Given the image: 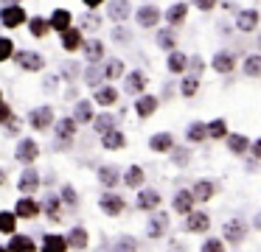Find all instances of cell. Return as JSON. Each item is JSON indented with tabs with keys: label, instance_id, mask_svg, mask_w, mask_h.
I'll return each mask as SVG.
<instances>
[{
	"label": "cell",
	"instance_id": "5b68a950",
	"mask_svg": "<svg viewBox=\"0 0 261 252\" xmlns=\"http://www.w3.org/2000/svg\"><path fill=\"white\" fill-rule=\"evenodd\" d=\"M51 121H54V112L48 109V106H40V109L31 112V126L34 129H48Z\"/></svg>",
	"mask_w": 261,
	"mask_h": 252
},
{
	"label": "cell",
	"instance_id": "7c38bea8",
	"mask_svg": "<svg viewBox=\"0 0 261 252\" xmlns=\"http://www.w3.org/2000/svg\"><path fill=\"white\" fill-rule=\"evenodd\" d=\"M37 157V143L34 140H23V143L17 146V160L20 162H31Z\"/></svg>",
	"mask_w": 261,
	"mask_h": 252
},
{
	"label": "cell",
	"instance_id": "c3c4849f",
	"mask_svg": "<svg viewBox=\"0 0 261 252\" xmlns=\"http://www.w3.org/2000/svg\"><path fill=\"white\" fill-rule=\"evenodd\" d=\"M98 78H101V70H98V67H90V70H87V81L96 84Z\"/></svg>",
	"mask_w": 261,
	"mask_h": 252
},
{
	"label": "cell",
	"instance_id": "9f6ffc18",
	"mask_svg": "<svg viewBox=\"0 0 261 252\" xmlns=\"http://www.w3.org/2000/svg\"><path fill=\"white\" fill-rule=\"evenodd\" d=\"M118 246H121V249H132V246H135V241H121Z\"/></svg>",
	"mask_w": 261,
	"mask_h": 252
},
{
	"label": "cell",
	"instance_id": "ee69618b",
	"mask_svg": "<svg viewBox=\"0 0 261 252\" xmlns=\"http://www.w3.org/2000/svg\"><path fill=\"white\" fill-rule=\"evenodd\" d=\"M31 34H34V37H42V34H45V20L34 17V20H31Z\"/></svg>",
	"mask_w": 261,
	"mask_h": 252
},
{
	"label": "cell",
	"instance_id": "7dc6e473",
	"mask_svg": "<svg viewBox=\"0 0 261 252\" xmlns=\"http://www.w3.org/2000/svg\"><path fill=\"white\" fill-rule=\"evenodd\" d=\"M197 3V9H202V11H211L216 6V0H194Z\"/></svg>",
	"mask_w": 261,
	"mask_h": 252
},
{
	"label": "cell",
	"instance_id": "7bdbcfd3",
	"mask_svg": "<svg viewBox=\"0 0 261 252\" xmlns=\"http://www.w3.org/2000/svg\"><path fill=\"white\" fill-rule=\"evenodd\" d=\"M12 39H6V37H0V62L3 59H9V56H12Z\"/></svg>",
	"mask_w": 261,
	"mask_h": 252
},
{
	"label": "cell",
	"instance_id": "11a10c76",
	"mask_svg": "<svg viewBox=\"0 0 261 252\" xmlns=\"http://www.w3.org/2000/svg\"><path fill=\"white\" fill-rule=\"evenodd\" d=\"M191 67H194V76H199V70H202V62L194 59V62H191Z\"/></svg>",
	"mask_w": 261,
	"mask_h": 252
},
{
	"label": "cell",
	"instance_id": "f5cc1de1",
	"mask_svg": "<svg viewBox=\"0 0 261 252\" xmlns=\"http://www.w3.org/2000/svg\"><path fill=\"white\" fill-rule=\"evenodd\" d=\"M174 160L180 162V165H186V160H188V151H177V154H174Z\"/></svg>",
	"mask_w": 261,
	"mask_h": 252
},
{
	"label": "cell",
	"instance_id": "db71d44e",
	"mask_svg": "<svg viewBox=\"0 0 261 252\" xmlns=\"http://www.w3.org/2000/svg\"><path fill=\"white\" fill-rule=\"evenodd\" d=\"M253 154H255V157H258V160H261V137H258V140H255V143H253Z\"/></svg>",
	"mask_w": 261,
	"mask_h": 252
},
{
	"label": "cell",
	"instance_id": "8d00e7d4",
	"mask_svg": "<svg viewBox=\"0 0 261 252\" xmlns=\"http://www.w3.org/2000/svg\"><path fill=\"white\" fill-rule=\"evenodd\" d=\"M197 90H199V78L197 76H188L186 81H182V95H186V98H191Z\"/></svg>",
	"mask_w": 261,
	"mask_h": 252
},
{
	"label": "cell",
	"instance_id": "cb8c5ba5",
	"mask_svg": "<svg viewBox=\"0 0 261 252\" xmlns=\"http://www.w3.org/2000/svg\"><path fill=\"white\" fill-rule=\"evenodd\" d=\"M126 14H129V3H126V0H113V3H110V17H113V20H124Z\"/></svg>",
	"mask_w": 261,
	"mask_h": 252
},
{
	"label": "cell",
	"instance_id": "4316f807",
	"mask_svg": "<svg viewBox=\"0 0 261 252\" xmlns=\"http://www.w3.org/2000/svg\"><path fill=\"white\" fill-rule=\"evenodd\" d=\"M45 249L48 252H62V249H68V241H65L62 235H48V238H45Z\"/></svg>",
	"mask_w": 261,
	"mask_h": 252
},
{
	"label": "cell",
	"instance_id": "3957f363",
	"mask_svg": "<svg viewBox=\"0 0 261 252\" xmlns=\"http://www.w3.org/2000/svg\"><path fill=\"white\" fill-rule=\"evenodd\" d=\"M25 20V11L20 9V6H9V9H3V25H9V28H17L20 22Z\"/></svg>",
	"mask_w": 261,
	"mask_h": 252
},
{
	"label": "cell",
	"instance_id": "d4e9b609",
	"mask_svg": "<svg viewBox=\"0 0 261 252\" xmlns=\"http://www.w3.org/2000/svg\"><path fill=\"white\" fill-rule=\"evenodd\" d=\"M166 224H169V218H166L163 213H158V216L152 218V224H149V238H160V233L166 230Z\"/></svg>",
	"mask_w": 261,
	"mask_h": 252
},
{
	"label": "cell",
	"instance_id": "f546056e",
	"mask_svg": "<svg viewBox=\"0 0 261 252\" xmlns=\"http://www.w3.org/2000/svg\"><path fill=\"white\" fill-rule=\"evenodd\" d=\"M17 213H0V233H14Z\"/></svg>",
	"mask_w": 261,
	"mask_h": 252
},
{
	"label": "cell",
	"instance_id": "91938a15",
	"mask_svg": "<svg viewBox=\"0 0 261 252\" xmlns=\"http://www.w3.org/2000/svg\"><path fill=\"white\" fill-rule=\"evenodd\" d=\"M3 3H9V6H12V3H20V0H3Z\"/></svg>",
	"mask_w": 261,
	"mask_h": 252
},
{
	"label": "cell",
	"instance_id": "74e56055",
	"mask_svg": "<svg viewBox=\"0 0 261 252\" xmlns=\"http://www.w3.org/2000/svg\"><path fill=\"white\" fill-rule=\"evenodd\" d=\"M87 59H90L93 65L101 59V42H96V39H93V42H87Z\"/></svg>",
	"mask_w": 261,
	"mask_h": 252
},
{
	"label": "cell",
	"instance_id": "2e32d148",
	"mask_svg": "<svg viewBox=\"0 0 261 252\" xmlns=\"http://www.w3.org/2000/svg\"><path fill=\"white\" fill-rule=\"evenodd\" d=\"M62 45H65V50H76L82 45V34L76 31V28H65L62 31Z\"/></svg>",
	"mask_w": 261,
	"mask_h": 252
},
{
	"label": "cell",
	"instance_id": "bcb514c9",
	"mask_svg": "<svg viewBox=\"0 0 261 252\" xmlns=\"http://www.w3.org/2000/svg\"><path fill=\"white\" fill-rule=\"evenodd\" d=\"M121 70H124V67H121V62H110V65H107V78L121 76Z\"/></svg>",
	"mask_w": 261,
	"mask_h": 252
},
{
	"label": "cell",
	"instance_id": "7402d4cb",
	"mask_svg": "<svg viewBox=\"0 0 261 252\" xmlns=\"http://www.w3.org/2000/svg\"><path fill=\"white\" fill-rule=\"evenodd\" d=\"M68 25H70V11H65V9L54 11V17H51V28H57V31H65Z\"/></svg>",
	"mask_w": 261,
	"mask_h": 252
},
{
	"label": "cell",
	"instance_id": "44dd1931",
	"mask_svg": "<svg viewBox=\"0 0 261 252\" xmlns=\"http://www.w3.org/2000/svg\"><path fill=\"white\" fill-rule=\"evenodd\" d=\"M191 193H194V199H199V202L211 199V196H214V182H205V179H202V182H197V185H194V190H191Z\"/></svg>",
	"mask_w": 261,
	"mask_h": 252
},
{
	"label": "cell",
	"instance_id": "4dcf8cb0",
	"mask_svg": "<svg viewBox=\"0 0 261 252\" xmlns=\"http://www.w3.org/2000/svg\"><path fill=\"white\" fill-rule=\"evenodd\" d=\"M244 73L247 76H261V56H247L244 59Z\"/></svg>",
	"mask_w": 261,
	"mask_h": 252
},
{
	"label": "cell",
	"instance_id": "83f0119b",
	"mask_svg": "<svg viewBox=\"0 0 261 252\" xmlns=\"http://www.w3.org/2000/svg\"><path fill=\"white\" fill-rule=\"evenodd\" d=\"M115 98H118V93H115L113 87H101V90L96 93V101H98V104H104V106L115 104Z\"/></svg>",
	"mask_w": 261,
	"mask_h": 252
},
{
	"label": "cell",
	"instance_id": "e0dca14e",
	"mask_svg": "<svg viewBox=\"0 0 261 252\" xmlns=\"http://www.w3.org/2000/svg\"><path fill=\"white\" fill-rule=\"evenodd\" d=\"M73 132H76V123L70 121V118H65V121H59V126H57V134H59V143H68L70 137H73Z\"/></svg>",
	"mask_w": 261,
	"mask_h": 252
},
{
	"label": "cell",
	"instance_id": "f907efd6",
	"mask_svg": "<svg viewBox=\"0 0 261 252\" xmlns=\"http://www.w3.org/2000/svg\"><path fill=\"white\" fill-rule=\"evenodd\" d=\"M62 193H65V202H68V205H73V202H76V196H73V188H70V185L62 190Z\"/></svg>",
	"mask_w": 261,
	"mask_h": 252
},
{
	"label": "cell",
	"instance_id": "d6986e66",
	"mask_svg": "<svg viewBox=\"0 0 261 252\" xmlns=\"http://www.w3.org/2000/svg\"><path fill=\"white\" fill-rule=\"evenodd\" d=\"M186 11H188V6H186V3H174L169 11H166V20H169L171 25H177V22L186 20Z\"/></svg>",
	"mask_w": 261,
	"mask_h": 252
},
{
	"label": "cell",
	"instance_id": "8992f818",
	"mask_svg": "<svg viewBox=\"0 0 261 252\" xmlns=\"http://www.w3.org/2000/svg\"><path fill=\"white\" fill-rule=\"evenodd\" d=\"M101 207H104V213H110V216H118V213L124 210V199L115 196V193H104L101 196Z\"/></svg>",
	"mask_w": 261,
	"mask_h": 252
},
{
	"label": "cell",
	"instance_id": "b9f144b4",
	"mask_svg": "<svg viewBox=\"0 0 261 252\" xmlns=\"http://www.w3.org/2000/svg\"><path fill=\"white\" fill-rule=\"evenodd\" d=\"M113 123H115L113 115H98V118H96V129H98L101 134L107 132V129H113Z\"/></svg>",
	"mask_w": 261,
	"mask_h": 252
},
{
	"label": "cell",
	"instance_id": "816d5d0a",
	"mask_svg": "<svg viewBox=\"0 0 261 252\" xmlns=\"http://www.w3.org/2000/svg\"><path fill=\"white\" fill-rule=\"evenodd\" d=\"M3 121H9V106L0 101V123H3Z\"/></svg>",
	"mask_w": 261,
	"mask_h": 252
},
{
	"label": "cell",
	"instance_id": "30bf717a",
	"mask_svg": "<svg viewBox=\"0 0 261 252\" xmlns=\"http://www.w3.org/2000/svg\"><path fill=\"white\" fill-rule=\"evenodd\" d=\"M194 207V193L191 190H180V193L174 196V210L177 213H191Z\"/></svg>",
	"mask_w": 261,
	"mask_h": 252
},
{
	"label": "cell",
	"instance_id": "f6af8a7d",
	"mask_svg": "<svg viewBox=\"0 0 261 252\" xmlns=\"http://www.w3.org/2000/svg\"><path fill=\"white\" fill-rule=\"evenodd\" d=\"M76 118H79V121H90V104L82 101V104L76 106Z\"/></svg>",
	"mask_w": 261,
	"mask_h": 252
},
{
	"label": "cell",
	"instance_id": "4fadbf2b",
	"mask_svg": "<svg viewBox=\"0 0 261 252\" xmlns=\"http://www.w3.org/2000/svg\"><path fill=\"white\" fill-rule=\"evenodd\" d=\"M149 149H154V151H169V149H174V137L171 134H154L152 140H149Z\"/></svg>",
	"mask_w": 261,
	"mask_h": 252
},
{
	"label": "cell",
	"instance_id": "1f68e13d",
	"mask_svg": "<svg viewBox=\"0 0 261 252\" xmlns=\"http://www.w3.org/2000/svg\"><path fill=\"white\" fill-rule=\"evenodd\" d=\"M208 134H211V137H216V140L225 137V134H227V123L222 121V118H219V121H214V123H208Z\"/></svg>",
	"mask_w": 261,
	"mask_h": 252
},
{
	"label": "cell",
	"instance_id": "f1b7e54d",
	"mask_svg": "<svg viewBox=\"0 0 261 252\" xmlns=\"http://www.w3.org/2000/svg\"><path fill=\"white\" fill-rule=\"evenodd\" d=\"M186 65H188V56L177 53V50L169 56V70H171V73H180V70H186Z\"/></svg>",
	"mask_w": 261,
	"mask_h": 252
},
{
	"label": "cell",
	"instance_id": "f35d334b",
	"mask_svg": "<svg viewBox=\"0 0 261 252\" xmlns=\"http://www.w3.org/2000/svg\"><path fill=\"white\" fill-rule=\"evenodd\" d=\"M98 179H101L104 185H110V188H113V185L118 182V174H115L113 168H101V171H98Z\"/></svg>",
	"mask_w": 261,
	"mask_h": 252
},
{
	"label": "cell",
	"instance_id": "9a60e30c",
	"mask_svg": "<svg viewBox=\"0 0 261 252\" xmlns=\"http://www.w3.org/2000/svg\"><path fill=\"white\" fill-rule=\"evenodd\" d=\"M160 205V193H154V190H143V193H138V207L141 210H152V207Z\"/></svg>",
	"mask_w": 261,
	"mask_h": 252
},
{
	"label": "cell",
	"instance_id": "8fae6325",
	"mask_svg": "<svg viewBox=\"0 0 261 252\" xmlns=\"http://www.w3.org/2000/svg\"><path fill=\"white\" fill-rule=\"evenodd\" d=\"M233 67H236L233 53H216V56H214V70H216V73H230Z\"/></svg>",
	"mask_w": 261,
	"mask_h": 252
},
{
	"label": "cell",
	"instance_id": "ab89813d",
	"mask_svg": "<svg viewBox=\"0 0 261 252\" xmlns=\"http://www.w3.org/2000/svg\"><path fill=\"white\" fill-rule=\"evenodd\" d=\"M158 45H160V48H166V50H171V48H174V34H171V31H160L158 34Z\"/></svg>",
	"mask_w": 261,
	"mask_h": 252
},
{
	"label": "cell",
	"instance_id": "52a82bcc",
	"mask_svg": "<svg viewBox=\"0 0 261 252\" xmlns=\"http://www.w3.org/2000/svg\"><path fill=\"white\" fill-rule=\"evenodd\" d=\"M236 25H239V31H253V28L258 25V11H253V9L242 11L239 20H236Z\"/></svg>",
	"mask_w": 261,
	"mask_h": 252
},
{
	"label": "cell",
	"instance_id": "603a6c76",
	"mask_svg": "<svg viewBox=\"0 0 261 252\" xmlns=\"http://www.w3.org/2000/svg\"><path fill=\"white\" fill-rule=\"evenodd\" d=\"M124 146V134L115 132V129H107L104 132V149H121Z\"/></svg>",
	"mask_w": 261,
	"mask_h": 252
},
{
	"label": "cell",
	"instance_id": "e575fe53",
	"mask_svg": "<svg viewBox=\"0 0 261 252\" xmlns=\"http://www.w3.org/2000/svg\"><path fill=\"white\" fill-rule=\"evenodd\" d=\"M205 134H208L205 123H194V126L188 129V140H191V143H199V140H205Z\"/></svg>",
	"mask_w": 261,
	"mask_h": 252
},
{
	"label": "cell",
	"instance_id": "277c9868",
	"mask_svg": "<svg viewBox=\"0 0 261 252\" xmlns=\"http://www.w3.org/2000/svg\"><path fill=\"white\" fill-rule=\"evenodd\" d=\"M211 227V218L205 213H188V221H186V230L191 233H205Z\"/></svg>",
	"mask_w": 261,
	"mask_h": 252
},
{
	"label": "cell",
	"instance_id": "d6a6232c",
	"mask_svg": "<svg viewBox=\"0 0 261 252\" xmlns=\"http://www.w3.org/2000/svg\"><path fill=\"white\" fill-rule=\"evenodd\" d=\"M126 185H129V188H138V185H141L143 182V171H141V168H138V165H132L129 168V171H126Z\"/></svg>",
	"mask_w": 261,
	"mask_h": 252
},
{
	"label": "cell",
	"instance_id": "7a4b0ae2",
	"mask_svg": "<svg viewBox=\"0 0 261 252\" xmlns=\"http://www.w3.org/2000/svg\"><path fill=\"white\" fill-rule=\"evenodd\" d=\"M17 65L23 67V70H40L42 59H40V53H34V50H20V53H17Z\"/></svg>",
	"mask_w": 261,
	"mask_h": 252
},
{
	"label": "cell",
	"instance_id": "9c48e42d",
	"mask_svg": "<svg viewBox=\"0 0 261 252\" xmlns=\"http://www.w3.org/2000/svg\"><path fill=\"white\" fill-rule=\"evenodd\" d=\"M37 182H40V177H37V171H31V168H25L23 177H20V190H23L25 196L34 193L37 190Z\"/></svg>",
	"mask_w": 261,
	"mask_h": 252
},
{
	"label": "cell",
	"instance_id": "d590c367",
	"mask_svg": "<svg viewBox=\"0 0 261 252\" xmlns=\"http://www.w3.org/2000/svg\"><path fill=\"white\" fill-rule=\"evenodd\" d=\"M9 249H14V252H20V249H34V244H31L25 235H17V238L9 241Z\"/></svg>",
	"mask_w": 261,
	"mask_h": 252
},
{
	"label": "cell",
	"instance_id": "484cf974",
	"mask_svg": "<svg viewBox=\"0 0 261 252\" xmlns=\"http://www.w3.org/2000/svg\"><path fill=\"white\" fill-rule=\"evenodd\" d=\"M143 84H146V81H143V73H129V76H126V93H141V90H143Z\"/></svg>",
	"mask_w": 261,
	"mask_h": 252
},
{
	"label": "cell",
	"instance_id": "ffe728a7",
	"mask_svg": "<svg viewBox=\"0 0 261 252\" xmlns=\"http://www.w3.org/2000/svg\"><path fill=\"white\" fill-rule=\"evenodd\" d=\"M37 210H40V207H37V202H31V199H20L17 202V216L20 218H31V216H37Z\"/></svg>",
	"mask_w": 261,
	"mask_h": 252
},
{
	"label": "cell",
	"instance_id": "5bb4252c",
	"mask_svg": "<svg viewBox=\"0 0 261 252\" xmlns=\"http://www.w3.org/2000/svg\"><path fill=\"white\" fill-rule=\"evenodd\" d=\"M135 109H138V115H141V118H149L154 109H158V98H152V95H143V98H138Z\"/></svg>",
	"mask_w": 261,
	"mask_h": 252
},
{
	"label": "cell",
	"instance_id": "ac0fdd59",
	"mask_svg": "<svg viewBox=\"0 0 261 252\" xmlns=\"http://www.w3.org/2000/svg\"><path fill=\"white\" fill-rule=\"evenodd\" d=\"M247 146H250V140L244 137V134H230V137H227V149H230L233 154H244Z\"/></svg>",
	"mask_w": 261,
	"mask_h": 252
},
{
	"label": "cell",
	"instance_id": "836d02e7",
	"mask_svg": "<svg viewBox=\"0 0 261 252\" xmlns=\"http://www.w3.org/2000/svg\"><path fill=\"white\" fill-rule=\"evenodd\" d=\"M68 244H73V246H79V249H85V246H87V233H85L82 227H76L73 233H70Z\"/></svg>",
	"mask_w": 261,
	"mask_h": 252
},
{
	"label": "cell",
	"instance_id": "60d3db41",
	"mask_svg": "<svg viewBox=\"0 0 261 252\" xmlns=\"http://www.w3.org/2000/svg\"><path fill=\"white\" fill-rule=\"evenodd\" d=\"M42 207L48 210V216H51L54 221H59V218H62V216H59V205H57V199H54V196H48L45 205H42Z\"/></svg>",
	"mask_w": 261,
	"mask_h": 252
},
{
	"label": "cell",
	"instance_id": "681fc988",
	"mask_svg": "<svg viewBox=\"0 0 261 252\" xmlns=\"http://www.w3.org/2000/svg\"><path fill=\"white\" fill-rule=\"evenodd\" d=\"M202 249H208V252H219L222 249V241H205V244H202Z\"/></svg>",
	"mask_w": 261,
	"mask_h": 252
},
{
	"label": "cell",
	"instance_id": "680465c9",
	"mask_svg": "<svg viewBox=\"0 0 261 252\" xmlns=\"http://www.w3.org/2000/svg\"><path fill=\"white\" fill-rule=\"evenodd\" d=\"M255 227H258V230H261V216H255Z\"/></svg>",
	"mask_w": 261,
	"mask_h": 252
},
{
	"label": "cell",
	"instance_id": "6da1fadb",
	"mask_svg": "<svg viewBox=\"0 0 261 252\" xmlns=\"http://www.w3.org/2000/svg\"><path fill=\"white\" fill-rule=\"evenodd\" d=\"M222 235H225L230 244H242L244 235H247V224H244L242 218H230V221L225 224V230H222Z\"/></svg>",
	"mask_w": 261,
	"mask_h": 252
},
{
	"label": "cell",
	"instance_id": "6f0895ef",
	"mask_svg": "<svg viewBox=\"0 0 261 252\" xmlns=\"http://www.w3.org/2000/svg\"><path fill=\"white\" fill-rule=\"evenodd\" d=\"M85 3H87V6H98L101 0H85Z\"/></svg>",
	"mask_w": 261,
	"mask_h": 252
},
{
	"label": "cell",
	"instance_id": "ba28073f",
	"mask_svg": "<svg viewBox=\"0 0 261 252\" xmlns=\"http://www.w3.org/2000/svg\"><path fill=\"white\" fill-rule=\"evenodd\" d=\"M158 20H160V11L154 9V6H143V9L138 11V22H141L143 28H152Z\"/></svg>",
	"mask_w": 261,
	"mask_h": 252
}]
</instances>
